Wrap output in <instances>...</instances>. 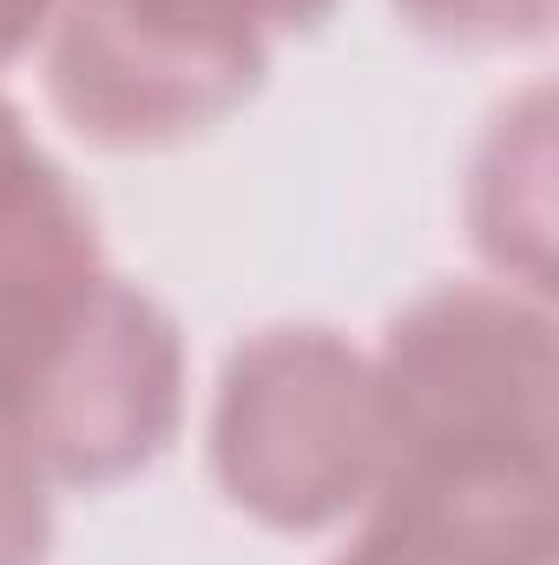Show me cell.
Listing matches in <instances>:
<instances>
[{"mask_svg": "<svg viewBox=\"0 0 559 565\" xmlns=\"http://www.w3.org/2000/svg\"><path fill=\"white\" fill-rule=\"evenodd\" d=\"M218 493L271 533H323L389 473L376 355L323 322H277L231 349L211 402Z\"/></svg>", "mask_w": 559, "mask_h": 565, "instance_id": "obj_1", "label": "cell"}, {"mask_svg": "<svg viewBox=\"0 0 559 565\" xmlns=\"http://www.w3.org/2000/svg\"><path fill=\"white\" fill-rule=\"evenodd\" d=\"M0 427L53 487L145 473L184 427V335L139 282L86 277L0 362Z\"/></svg>", "mask_w": 559, "mask_h": 565, "instance_id": "obj_2", "label": "cell"}, {"mask_svg": "<svg viewBox=\"0 0 559 565\" xmlns=\"http://www.w3.org/2000/svg\"><path fill=\"white\" fill-rule=\"evenodd\" d=\"M376 382L395 460H553V309L514 282H441L409 302Z\"/></svg>", "mask_w": 559, "mask_h": 565, "instance_id": "obj_3", "label": "cell"}, {"mask_svg": "<svg viewBox=\"0 0 559 565\" xmlns=\"http://www.w3.org/2000/svg\"><path fill=\"white\" fill-rule=\"evenodd\" d=\"M40 46L53 113L106 151L198 139L271 73V40L224 0H60Z\"/></svg>", "mask_w": 559, "mask_h": 565, "instance_id": "obj_4", "label": "cell"}, {"mask_svg": "<svg viewBox=\"0 0 559 565\" xmlns=\"http://www.w3.org/2000/svg\"><path fill=\"white\" fill-rule=\"evenodd\" d=\"M553 460H395L329 565H553Z\"/></svg>", "mask_w": 559, "mask_h": 565, "instance_id": "obj_5", "label": "cell"}, {"mask_svg": "<svg viewBox=\"0 0 559 565\" xmlns=\"http://www.w3.org/2000/svg\"><path fill=\"white\" fill-rule=\"evenodd\" d=\"M547 93L534 86L520 106L494 119V132L467 178V231L500 282L527 296H553V132Z\"/></svg>", "mask_w": 559, "mask_h": 565, "instance_id": "obj_6", "label": "cell"}, {"mask_svg": "<svg viewBox=\"0 0 559 565\" xmlns=\"http://www.w3.org/2000/svg\"><path fill=\"white\" fill-rule=\"evenodd\" d=\"M415 33H434L447 46H527L547 40L553 0H395Z\"/></svg>", "mask_w": 559, "mask_h": 565, "instance_id": "obj_7", "label": "cell"}, {"mask_svg": "<svg viewBox=\"0 0 559 565\" xmlns=\"http://www.w3.org/2000/svg\"><path fill=\"white\" fill-rule=\"evenodd\" d=\"M53 553V480L0 427V565H46Z\"/></svg>", "mask_w": 559, "mask_h": 565, "instance_id": "obj_8", "label": "cell"}, {"mask_svg": "<svg viewBox=\"0 0 559 565\" xmlns=\"http://www.w3.org/2000/svg\"><path fill=\"white\" fill-rule=\"evenodd\" d=\"M60 0H0V66H13L20 53H33L53 26Z\"/></svg>", "mask_w": 559, "mask_h": 565, "instance_id": "obj_9", "label": "cell"}, {"mask_svg": "<svg viewBox=\"0 0 559 565\" xmlns=\"http://www.w3.org/2000/svg\"><path fill=\"white\" fill-rule=\"evenodd\" d=\"M231 13H244L264 40H277V33H303V26H316V20H329V7L336 0H224Z\"/></svg>", "mask_w": 559, "mask_h": 565, "instance_id": "obj_10", "label": "cell"}]
</instances>
